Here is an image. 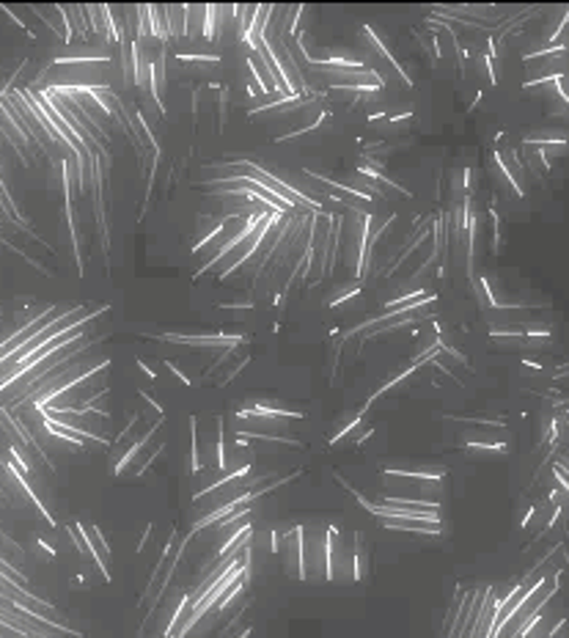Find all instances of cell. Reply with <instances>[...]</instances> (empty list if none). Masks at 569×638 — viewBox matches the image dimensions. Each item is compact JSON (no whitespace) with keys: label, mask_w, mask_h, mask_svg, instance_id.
<instances>
[{"label":"cell","mask_w":569,"mask_h":638,"mask_svg":"<svg viewBox=\"0 0 569 638\" xmlns=\"http://www.w3.org/2000/svg\"><path fill=\"white\" fill-rule=\"evenodd\" d=\"M215 14H218V8H215V6L204 8V28H201V33L207 36V39H215V36H218V19H215Z\"/></svg>","instance_id":"obj_2"},{"label":"cell","mask_w":569,"mask_h":638,"mask_svg":"<svg viewBox=\"0 0 569 638\" xmlns=\"http://www.w3.org/2000/svg\"><path fill=\"white\" fill-rule=\"evenodd\" d=\"M138 369H140V372H143V374H146V377H149V380H154V377H157V374H154V369H151L149 363H143V361H138Z\"/></svg>","instance_id":"obj_3"},{"label":"cell","mask_w":569,"mask_h":638,"mask_svg":"<svg viewBox=\"0 0 569 638\" xmlns=\"http://www.w3.org/2000/svg\"><path fill=\"white\" fill-rule=\"evenodd\" d=\"M198 418H190V432H193V457H190V471L198 473L201 471V457H198Z\"/></svg>","instance_id":"obj_1"}]
</instances>
